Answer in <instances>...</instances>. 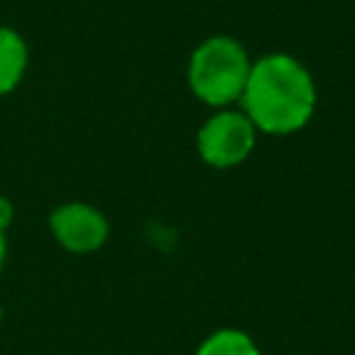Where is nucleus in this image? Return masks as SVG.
<instances>
[{
  "instance_id": "nucleus-5",
  "label": "nucleus",
  "mask_w": 355,
  "mask_h": 355,
  "mask_svg": "<svg viewBox=\"0 0 355 355\" xmlns=\"http://www.w3.org/2000/svg\"><path fill=\"white\" fill-rule=\"evenodd\" d=\"M28 64H31V50L25 36L11 25H0V97L11 94L22 83Z\"/></svg>"
},
{
  "instance_id": "nucleus-7",
  "label": "nucleus",
  "mask_w": 355,
  "mask_h": 355,
  "mask_svg": "<svg viewBox=\"0 0 355 355\" xmlns=\"http://www.w3.org/2000/svg\"><path fill=\"white\" fill-rule=\"evenodd\" d=\"M11 222H14V205L6 194H0V230L6 233L11 227Z\"/></svg>"
},
{
  "instance_id": "nucleus-1",
  "label": "nucleus",
  "mask_w": 355,
  "mask_h": 355,
  "mask_svg": "<svg viewBox=\"0 0 355 355\" xmlns=\"http://www.w3.org/2000/svg\"><path fill=\"white\" fill-rule=\"evenodd\" d=\"M316 100V80L297 55L263 53L252 58L239 108L250 116L258 133L291 136L313 119Z\"/></svg>"
},
{
  "instance_id": "nucleus-3",
  "label": "nucleus",
  "mask_w": 355,
  "mask_h": 355,
  "mask_svg": "<svg viewBox=\"0 0 355 355\" xmlns=\"http://www.w3.org/2000/svg\"><path fill=\"white\" fill-rule=\"evenodd\" d=\"M258 141V130L241 108H216L197 130V155L211 169H233L244 164Z\"/></svg>"
},
{
  "instance_id": "nucleus-6",
  "label": "nucleus",
  "mask_w": 355,
  "mask_h": 355,
  "mask_svg": "<svg viewBox=\"0 0 355 355\" xmlns=\"http://www.w3.org/2000/svg\"><path fill=\"white\" fill-rule=\"evenodd\" d=\"M194 355H261L255 338L239 327H219L200 341Z\"/></svg>"
},
{
  "instance_id": "nucleus-9",
  "label": "nucleus",
  "mask_w": 355,
  "mask_h": 355,
  "mask_svg": "<svg viewBox=\"0 0 355 355\" xmlns=\"http://www.w3.org/2000/svg\"><path fill=\"white\" fill-rule=\"evenodd\" d=\"M0 324H3V305H0Z\"/></svg>"
},
{
  "instance_id": "nucleus-8",
  "label": "nucleus",
  "mask_w": 355,
  "mask_h": 355,
  "mask_svg": "<svg viewBox=\"0 0 355 355\" xmlns=\"http://www.w3.org/2000/svg\"><path fill=\"white\" fill-rule=\"evenodd\" d=\"M6 255H8V244H6V233L0 230V272H3V263H6Z\"/></svg>"
},
{
  "instance_id": "nucleus-2",
  "label": "nucleus",
  "mask_w": 355,
  "mask_h": 355,
  "mask_svg": "<svg viewBox=\"0 0 355 355\" xmlns=\"http://www.w3.org/2000/svg\"><path fill=\"white\" fill-rule=\"evenodd\" d=\"M250 67L252 58L239 39L227 33H214L191 50L186 64V83L202 105L214 111L230 108L241 100Z\"/></svg>"
},
{
  "instance_id": "nucleus-4",
  "label": "nucleus",
  "mask_w": 355,
  "mask_h": 355,
  "mask_svg": "<svg viewBox=\"0 0 355 355\" xmlns=\"http://www.w3.org/2000/svg\"><path fill=\"white\" fill-rule=\"evenodd\" d=\"M47 225H50L53 239L67 252H75V255H89V252L103 250L111 233L105 214L83 200H69V202L55 205L50 211Z\"/></svg>"
}]
</instances>
